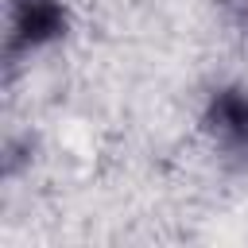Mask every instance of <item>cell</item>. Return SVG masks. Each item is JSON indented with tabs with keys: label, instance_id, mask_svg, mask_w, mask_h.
<instances>
[{
	"label": "cell",
	"instance_id": "cell-1",
	"mask_svg": "<svg viewBox=\"0 0 248 248\" xmlns=\"http://www.w3.org/2000/svg\"><path fill=\"white\" fill-rule=\"evenodd\" d=\"M74 31V12L66 0H4V39L0 58L8 74H19L35 58L62 46Z\"/></svg>",
	"mask_w": 248,
	"mask_h": 248
},
{
	"label": "cell",
	"instance_id": "cell-2",
	"mask_svg": "<svg viewBox=\"0 0 248 248\" xmlns=\"http://www.w3.org/2000/svg\"><path fill=\"white\" fill-rule=\"evenodd\" d=\"M198 132L225 167L248 170V81H213L198 105Z\"/></svg>",
	"mask_w": 248,
	"mask_h": 248
},
{
	"label": "cell",
	"instance_id": "cell-3",
	"mask_svg": "<svg viewBox=\"0 0 248 248\" xmlns=\"http://www.w3.org/2000/svg\"><path fill=\"white\" fill-rule=\"evenodd\" d=\"M213 4H217L221 23H225L240 43H248V0H213Z\"/></svg>",
	"mask_w": 248,
	"mask_h": 248
}]
</instances>
